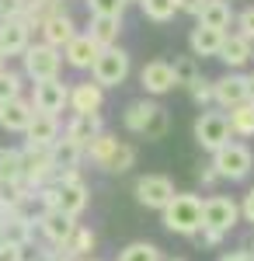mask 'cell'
<instances>
[{"label": "cell", "mask_w": 254, "mask_h": 261, "mask_svg": "<svg viewBox=\"0 0 254 261\" xmlns=\"http://www.w3.org/2000/svg\"><path fill=\"white\" fill-rule=\"evenodd\" d=\"M122 125L133 133V136H143V140H160L171 125V115L164 105H157L154 98H139L129 101L125 112H122Z\"/></svg>", "instance_id": "6da1fadb"}, {"label": "cell", "mask_w": 254, "mask_h": 261, "mask_svg": "<svg viewBox=\"0 0 254 261\" xmlns=\"http://www.w3.org/2000/svg\"><path fill=\"white\" fill-rule=\"evenodd\" d=\"M195 241L202 244V247H216V244H223V233H216V230H198Z\"/></svg>", "instance_id": "7bdbcfd3"}, {"label": "cell", "mask_w": 254, "mask_h": 261, "mask_svg": "<svg viewBox=\"0 0 254 261\" xmlns=\"http://www.w3.org/2000/svg\"><path fill=\"white\" fill-rule=\"evenodd\" d=\"M73 261H101V258H94V254H84V258H73Z\"/></svg>", "instance_id": "f907efd6"}, {"label": "cell", "mask_w": 254, "mask_h": 261, "mask_svg": "<svg viewBox=\"0 0 254 261\" xmlns=\"http://www.w3.org/2000/svg\"><path fill=\"white\" fill-rule=\"evenodd\" d=\"M59 53H63V63H66L70 70H91L94 60H98V53H101V45L91 39L87 32H77L73 39L59 49Z\"/></svg>", "instance_id": "9a60e30c"}, {"label": "cell", "mask_w": 254, "mask_h": 261, "mask_svg": "<svg viewBox=\"0 0 254 261\" xmlns=\"http://www.w3.org/2000/svg\"><path fill=\"white\" fill-rule=\"evenodd\" d=\"M198 181H202V185H206V188H213L216 181H219V174H216L213 167H202V171H198Z\"/></svg>", "instance_id": "f6af8a7d"}, {"label": "cell", "mask_w": 254, "mask_h": 261, "mask_svg": "<svg viewBox=\"0 0 254 261\" xmlns=\"http://www.w3.org/2000/svg\"><path fill=\"white\" fill-rule=\"evenodd\" d=\"M234 18L237 14L230 0H206L202 11H198V24H209V28H219V32H230Z\"/></svg>", "instance_id": "484cf974"}, {"label": "cell", "mask_w": 254, "mask_h": 261, "mask_svg": "<svg viewBox=\"0 0 254 261\" xmlns=\"http://www.w3.org/2000/svg\"><path fill=\"white\" fill-rule=\"evenodd\" d=\"M87 35L98 42L101 49L118 45V35H122V18H91V24H87Z\"/></svg>", "instance_id": "f1b7e54d"}, {"label": "cell", "mask_w": 254, "mask_h": 261, "mask_svg": "<svg viewBox=\"0 0 254 261\" xmlns=\"http://www.w3.org/2000/svg\"><path fill=\"white\" fill-rule=\"evenodd\" d=\"M139 11L154 24H167L177 14V0H139Z\"/></svg>", "instance_id": "4dcf8cb0"}, {"label": "cell", "mask_w": 254, "mask_h": 261, "mask_svg": "<svg viewBox=\"0 0 254 261\" xmlns=\"http://www.w3.org/2000/svg\"><path fill=\"white\" fill-rule=\"evenodd\" d=\"M192 133H195V143L202 146V150H206V153H216L223 143L234 140L226 112H216V108H206V112L198 115L195 125H192Z\"/></svg>", "instance_id": "ba28073f"}, {"label": "cell", "mask_w": 254, "mask_h": 261, "mask_svg": "<svg viewBox=\"0 0 254 261\" xmlns=\"http://www.w3.org/2000/svg\"><path fill=\"white\" fill-rule=\"evenodd\" d=\"M115 146H118V136H115V133H108V129H105V133H98L94 140H91L87 146H84V161H91L94 167H98V171H105V164L112 161V153H115Z\"/></svg>", "instance_id": "83f0119b"}, {"label": "cell", "mask_w": 254, "mask_h": 261, "mask_svg": "<svg viewBox=\"0 0 254 261\" xmlns=\"http://www.w3.org/2000/svg\"><path fill=\"white\" fill-rule=\"evenodd\" d=\"M53 150V164H56V174L59 171H80V161H84V146L77 140H70L66 133H59V140L49 146Z\"/></svg>", "instance_id": "cb8c5ba5"}, {"label": "cell", "mask_w": 254, "mask_h": 261, "mask_svg": "<svg viewBox=\"0 0 254 261\" xmlns=\"http://www.w3.org/2000/svg\"><path fill=\"white\" fill-rule=\"evenodd\" d=\"M32 45V24L24 18H11V21H0V49L4 56H21L24 49Z\"/></svg>", "instance_id": "e0dca14e"}, {"label": "cell", "mask_w": 254, "mask_h": 261, "mask_svg": "<svg viewBox=\"0 0 254 261\" xmlns=\"http://www.w3.org/2000/svg\"><path fill=\"white\" fill-rule=\"evenodd\" d=\"M216 261H251V258H247L244 251H226V254H219Z\"/></svg>", "instance_id": "bcb514c9"}, {"label": "cell", "mask_w": 254, "mask_h": 261, "mask_svg": "<svg viewBox=\"0 0 254 261\" xmlns=\"http://www.w3.org/2000/svg\"><path fill=\"white\" fill-rule=\"evenodd\" d=\"M7 216H11V213H7V209L0 205V230H4V223H7Z\"/></svg>", "instance_id": "681fc988"}, {"label": "cell", "mask_w": 254, "mask_h": 261, "mask_svg": "<svg viewBox=\"0 0 254 261\" xmlns=\"http://www.w3.org/2000/svg\"><path fill=\"white\" fill-rule=\"evenodd\" d=\"M0 261H24V247H14V244L0 241Z\"/></svg>", "instance_id": "b9f144b4"}, {"label": "cell", "mask_w": 254, "mask_h": 261, "mask_svg": "<svg viewBox=\"0 0 254 261\" xmlns=\"http://www.w3.org/2000/svg\"><path fill=\"white\" fill-rule=\"evenodd\" d=\"M185 91L192 94V101H195L198 108H209V105H213V81H209V77H195Z\"/></svg>", "instance_id": "74e56055"}, {"label": "cell", "mask_w": 254, "mask_h": 261, "mask_svg": "<svg viewBox=\"0 0 254 261\" xmlns=\"http://www.w3.org/2000/svg\"><path fill=\"white\" fill-rule=\"evenodd\" d=\"M98 247V237H94V230L91 226H84V223H77L73 226V233L66 237V244L59 247L63 251V261H73V258H84V254H91Z\"/></svg>", "instance_id": "4316f807"}, {"label": "cell", "mask_w": 254, "mask_h": 261, "mask_svg": "<svg viewBox=\"0 0 254 261\" xmlns=\"http://www.w3.org/2000/svg\"><path fill=\"white\" fill-rule=\"evenodd\" d=\"M125 4H139V0H125Z\"/></svg>", "instance_id": "f5cc1de1"}, {"label": "cell", "mask_w": 254, "mask_h": 261, "mask_svg": "<svg viewBox=\"0 0 254 261\" xmlns=\"http://www.w3.org/2000/svg\"><path fill=\"white\" fill-rule=\"evenodd\" d=\"M247 101H254V70L247 73Z\"/></svg>", "instance_id": "c3c4849f"}, {"label": "cell", "mask_w": 254, "mask_h": 261, "mask_svg": "<svg viewBox=\"0 0 254 261\" xmlns=\"http://www.w3.org/2000/svg\"><path fill=\"white\" fill-rule=\"evenodd\" d=\"M244 101H247V73L226 70L219 81H213V105L219 112H230Z\"/></svg>", "instance_id": "7c38bea8"}, {"label": "cell", "mask_w": 254, "mask_h": 261, "mask_svg": "<svg viewBox=\"0 0 254 261\" xmlns=\"http://www.w3.org/2000/svg\"><path fill=\"white\" fill-rule=\"evenodd\" d=\"M35 226H39V233H42V241H45V244L63 247L66 237L73 233L77 220H73V216H66V213H59V209H42L39 216H35Z\"/></svg>", "instance_id": "5bb4252c"}, {"label": "cell", "mask_w": 254, "mask_h": 261, "mask_svg": "<svg viewBox=\"0 0 254 261\" xmlns=\"http://www.w3.org/2000/svg\"><path fill=\"white\" fill-rule=\"evenodd\" d=\"M171 261H185V258H171Z\"/></svg>", "instance_id": "db71d44e"}, {"label": "cell", "mask_w": 254, "mask_h": 261, "mask_svg": "<svg viewBox=\"0 0 254 261\" xmlns=\"http://www.w3.org/2000/svg\"><path fill=\"white\" fill-rule=\"evenodd\" d=\"M32 115H35V108H32V101L24 98V94L14 98V101H4V105H0V129H4V133H21V136H24Z\"/></svg>", "instance_id": "ffe728a7"}, {"label": "cell", "mask_w": 254, "mask_h": 261, "mask_svg": "<svg viewBox=\"0 0 254 261\" xmlns=\"http://www.w3.org/2000/svg\"><path fill=\"white\" fill-rule=\"evenodd\" d=\"M0 241L14 244V247H28L35 244V216L32 213H11L4 230H0Z\"/></svg>", "instance_id": "44dd1931"}, {"label": "cell", "mask_w": 254, "mask_h": 261, "mask_svg": "<svg viewBox=\"0 0 254 261\" xmlns=\"http://www.w3.org/2000/svg\"><path fill=\"white\" fill-rule=\"evenodd\" d=\"M240 251H244V254H247V258L254 261V230H251V237L244 241V247H240Z\"/></svg>", "instance_id": "7dc6e473"}, {"label": "cell", "mask_w": 254, "mask_h": 261, "mask_svg": "<svg viewBox=\"0 0 254 261\" xmlns=\"http://www.w3.org/2000/svg\"><path fill=\"white\" fill-rule=\"evenodd\" d=\"M59 73H63V53L59 49L45 45V42H35L21 53V77L39 84V81H56Z\"/></svg>", "instance_id": "5b68a950"}, {"label": "cell", "mask_w": 254, "mask_h": 261, "mask_svg": "<svg viewBox=\"0 0 254 261\" xmlns=\"http://www.w3.org/2000/svg\"><path fill=\"white\" fill-rule=\"evenodd\" d=\"M4 66H7V56H4V49H0V70H4Z\"/></svg>", "instance_id": "816d5d0a"}, {"label": "cell", "mask_w": 254, "mask_h": 261, "mask_svg": "<svg viewBox=\"0 0 254 261\" xmlns=\"http://www.w3.org/2000/svg\"><path fill=\"white\" fill-rule=\"evenodd\" d=\"M139 87L146 98H164L167 91H174V70L167 60H150L139 70Z\"/></svg>", "instance_id": "4fadbf2b"}, {"label": "cell", "mask_w": 254, "mask_h": 261, "mask_svg": "<svg viewBox=\"0 0 254 261\" xmlns=\"http://www.w3.org/2000/svg\"><path fill=\"white\" fill-rule=\"evenodd\" d=\"M28 101H32L35 112L59 115L70 105V84H63V77H56V81H39V84H32V98Z\"/></svg>", "instance_id": "8fae6325"}, {"label": "cell", "mask_w": 254, "mask_h": 261, "mask_svg": "<svg viewBox=\"0 0 254 261\" xmlns=\"http://www.w3.org/2000/svg\"><path fill=\"white\" fill-rule=\"evenodd\" d=\"M164 230H171L177 237H195L202 230V195L195 192H174V199L160 209Z\"/></svg>", "instance_id": "7a4b0ae2"}, {"label": "cell", "mask_w": 254, "mask_h": 261, "mask_svg": "<svg viewBox=\"0 0 254 261\" xmlns=\"http://www.w3.org/2000/svg\"><path fill=\"white\" fill-rule=\"evenodd\" d=\"M223 39H226V32L209 28V24H198V21H195V28H192V35H188V49H192V56L209 60V56H219Z\"/></svg>", "instance_id": "603a6c76"}, {"label": "cell", "mask_w": 254, "mask_h": 261, "mask_svg": "<svg viewBox=\"0 0 254 261\" xmlns=\"http://www.w3.org/2000/svg\"><path fill=\"white\" fill-rule=\"evenodd\" d=\"M129 167H136V146H133V143H125V140H118L112 161L105 164V174H125Z\"/></svg>", "instance_id": "d6a6232c"}, {"label": "cell", "mask_w": 254, "mask_h": 261, "mask_svg": "<svg viewBox=\"0 0 254 261\" xmlns=\"http://www.w3.org/2000/svg\"><path fill=\"white\" fill-rule=\"evenodd\" d=\"M240 220L254 226V188H247V195L240 199Z\"/></svg>", "instance_id": "60d3db41"}, {"label": "cell", "mask_w": 254, "mask_h": 261, "mask_svg": "<svg viewBox=\"0 0 254 261\" xmlns=\"http://www.w3.org/2000/svg\"><path fill=\"white\" fill-rule=\"evenodd\" d=\"M226 119H230V133H234V140H251V136H254V101H244V105L230 108Z\"/></svg>", "instance_id": "f546056e"}, {"label": "cell", "mask_w": 254, "mask_h": 261, "mask_svg": "<svg viewBox=\"0 0 254 261\" xmlns=\"http://www.w3.org/2000/svg\"><path fill=\"white\" fill-rule=\"evenodd\" d=\"M234 24H237V32H240L244 39H251V42H254V4H251V7H244V11L237 14Z\"/></svg>", "instance_id": "f35d334b"}, {"label": "cell", "mask_w": 254, "mask_h": 261, "mask_svg": "<svg viewBox=\"0 0 254 261\" xmlns=\"http://www.w3.org/2000/svg\"><path fill=\"white\" fill-rule=\"evenodd\" d=\"M73 115H87V112H101L105 108V87L94 81H77L70 84V105Z\"/></svg>", "instance_id": "2e32d148"}, {"label": "cell", "mask_w": 254, "mask_h": 261, "mask_svg": "<svg viewBox=\"0 0 254 261\" xmlns=\"http://www.w3.org/2000/svg\"><path fill=\"white\" fill-rule=\"evenodd\" d=\"M70 140H77L80 146H87V143L94 140L98 133H105V122H101V112H87V115H70L66 122V129H63Z\"/></svg>", "instance_id": "d4e9b609"}, {"label": "cell", "mask_w": 254, "mask_h": 261, "mask_svg": "<svg viewBox=\"0 0 254 261\" xmlns=\"http://www.w3.org/2000/svg\"><path fill=\"white\" fill-rule=\"evenodd\" d=\"M133 195H136L139 205L160 213L167 202L174 199V181L167 178V174H143V178H136V185H133Z\"/></svg>", "instance_id": "30bf717a"}, {"label": "cell", "mask_w": 254, "mask_h": 261, "mask_svg": "<svg viewBox=\"0 0 254 261\" xmlns=\"http://www.w3.org/2000/svg\"><path fill=\"white\" fill-rule=\"evenodd\" d=\"M118 261H164V254H160V247L150 241H133L125 244L122 251H118Z\"/></svg>", "instance_id": "836d02e7"}, {"label": "cell", "mask_w": 254, "mask_h": 261, "mask_svg": "<svg viewBox=\"0 0 254 261\" xmlns=\"http://www.w3.org/2000/svg\"><path fill=\"white\" fill-rule=\"evenodd\" d=\"M56 178V164H53V150L49 146H35L24 143L21 146V181L28 188H42Z\"/></svg>", "instance_id": "52a82bcc"}, {"label": "cell", "mask_w": 254, "mask_h": 261, "mask_svg": "<svg viewBox=\"0 0 254 261\" xmlns=\"http://www.w3.org/2000/svg\"><path fill=\"white\" fill-rule=\"evenodd\" d=\"M63 133L59 125V115H45V112H35L28 129H24V143H35V146H53Z\"/></svg>", "instance_id": "7402d4cb"}, {"label": "cell", "mask_w": 254, "mask_h": 261, "mask_svg": "<svg viewBox=\"0 0 254 261\" xmlns=\"http://www.w3.org/2000/svg\"><path fill=\"white\" fill-rule=\"evenodd\" d=\"M21 181V150L18 146H0V185Z\"/></svg>", "instance_id": "1f68e13d"}, {"label": "cell", "mask_w": 254, "mask_h": 261, "mask_svg": "<svg viewBox=\"0 0 254 261\" xmlns=\"http://www.w3.org/2000/svg\"><path fill=\"white\" fill-rule=\"evenodd\" d=\"M24 14V0H0V21H11Z\"/></svg>", "instance_id": "ab89813d"}, {"label": "cell", "mask_w": 254, "mask_h": 261, "mask_svg": "<svg viewBox=\"0 0 254 261\" xmlns=\"http://www.w3.org/2000/svg\"><path fill=\"white\" fill-rule=\"evenodd\" d=\"M240 223V202L230 195H209L202 199V230H216V233H230Z\"/></svg>", "instance_id": "9c48e42d"}, {"label": "cell", "mask_w": 254, "mask_h": 261, "mask_svg": "<svg viewBox=\"0 0 254 261\" xmlns=\"http://www.w3.org/2000/svg\"><path fill=\"white\" fill-rule=\"evenodd\" d=\"M209 167L219 174V181H247L251 171H254V153H251L247 143L230 140L213 153V164Z\"/></svg>", "instance_id": "277c9868"}, {"label": "cell", "mask_w": 254, "mask_h": 261, "mask_svg": "<svg viewBox=\"0 0 254 261\" xmlns=\"http://www.w3.org/2000/svg\"><path fill=\"white\" fill-rule=\"evenodd\" d=\"M129 70H133L129 53H125L122 45H108V49L98 53V60L91 66V81L101 84L105 91H108V87H122V84L129 81Z\"/></svg>", "instance_id": "8992f818"}, {"label": "cell", "mask_w": 254, "mask_h": 261, "mask_svg": "<svg viewBox=\"0 0 254 261\" xmlns=\"http://www.w3.org/2000/svg\"><path fill=\"white\" fill-rule=\"evenodd\" d=\"M80 28H77V21L70 18V11H59V14H53V18H45L39 24V35L45 45H53V49H63L66 42L77 35Z\"/></svg>", "instance_id": "ac0fdd59"}, {"label": "cell", "mask_w": 254, "mask_h": 261, "mask_svg": "<svg viewBox=\"0 0 254 261\" xmlns=\"http://www.w3.org/2000/svg\"><path fill=\"white\" fill-rule=\"evenodd\" d=\"M171 70H174V87H188L195 77H202V70H198V56H192V53H188V56H174Z\"/></svg>", "instance_id": "e575fe53"}, {"label": "cell", "mask_w": 254, "mask_h": 261, "mask_svg": "<svg viewBox=\"0 0 254 261\" xmlns=\"http://www.w3.org/2000/svg\"><path fill=\"white\" fill-rule=\"evenodd\" d=\"M87 205H91V188L80 178V171H59L53 178V209L77 220Z\"/></svg>", "instance_id": "3957f363"}, {"label": "cell", "mask_w": 254, "mask_h": 261, "mask_svg": "<svg viewBox=\"0 0 254 261\" xmlns=\"http://www.w3.org/2000/svg\"><path fill=\"white\" fill-rule=\"evenodd\" d=\"M202 4H206V0H177V14H192V18H198Z\"/></svg>", "instance_id": "ee69618b"}, {"label": "cell", "mask_w": 254, "mask_h": 261, "mask_svg": "<svg viewBox=\"0 0 254 261\" xmlns=\"http://www.w3.org/2000/svg\"><path fill=\"white\" fill-rule=\"evenodd\" d=\"M216 60L226 63V70H244V66L254 60V42L244 39L240 32H226V39L219 45V56H216Z\"/></svg>", "instance_id": "d6986e66"}, {"label": "cell", "mask_w": 254, "mask_h": 261, "mask_svg": "<svg viewBox=\"0 0 254 261\" xmlns=\"http://www.w3.org/2000/svg\"><path fill=\"white\" fill-rule=\"evenodd\" d=\"M24 77H21L18 70H7V66H4V70H0V105H4V101H14V98H21V91H24Z\"/></svg>", "instance_id": "d590c367"}, {"label": "cell", "mask_w": 254, "mask_h": 261, "mask_svg": "<svg viewBox=\"0 0 254 261\" xmlns=\"http://www.w3.org/2000/svg\"><path fill=\"white\" fill-rule=\"evenodd\" d=\"M87 4V11H91V18H122L125 14V0H84Z\"/></svg>", "instance_id": "8d00e7d4"}]
</instances>
